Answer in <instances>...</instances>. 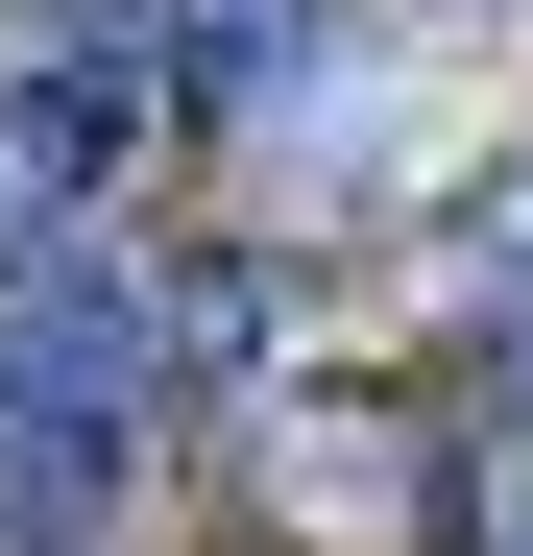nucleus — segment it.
I'll use <instances>...</instances> for the list:
<instances>
[{
	"label": "nucleus",
	"instance_id": "nucleus-1",
	"mask_svg": "<svg viewBox=\"0 0 533 556\" xmlns=\"http://www.w3.org/2000/svg\"><path fill=\"white\" fill-rule=\"evenodd\" d=\"M122 435H146V242L122 218H49L25 291H0V508L49 532Z\"/></svg>",
	"mask_w": 533,
	"mask_h": 556
},
{
	"label": "nucleus",
	"instance_id": "nucleus-2",
	"mask_svg": "<svg viewBox=\"0 0 533 556\" xmlns=\"http://www.w3.org/2000/svg\"><path fill=\"white\" fill-rule=\"evenodd\" d=\"M461 556H533V435H509V412L461 435Z\"/></svg>",
	"mask_w": 533,
	"mask_h": 556
}]
</instances>
